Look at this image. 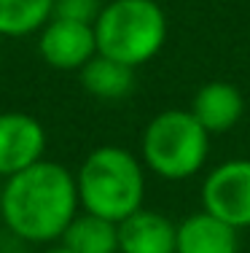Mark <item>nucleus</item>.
<instances>
[{
  "label": "nucleus",
  "mask_w": 250,
  "mask_h": 253,
  "mask_svg": "<svg viewBox=\"0 0 250 253\" xmlns=\"http://www.w3.org/2000/svg\"><path fill=\"white\" fill-rule=\"evenodd\" d=\"M38 54L43 62L54 70H81L89 59L97 54V38H94V25L75 19H62L51 16L40 27Z\"/></svg>",
  "instance_id": "obj_6"
},
{
  "label": "nucleus",
  "mask_w": 250,
  "mask_h": 253,
  "mask_svg": "<svg viewBox=\"0 0 250 253\" xmlns=\"http://www.w3.org/2000/svg\"><path fill=\"white\" fill-rule=\"evenodd\" d=\"M62 245L73 253H118V224L83 210L65 229Z\"/></svg>",
  "instance_id": "obj_12"
},
{
  "label": "nucleus",
  "mask_w": 250,
  "mask_h": 253,
  "mask_svg": "<svg viewBox=\"0 0 250 253\" xmlns=\"http://www.w3.org/2000/svg\"><path fill=\"white\" fill-rule=\"evenodd\" d=\"M240 229L207 210L191 213L178 224L175 253H240Z\"/></svg>",
  "instance_id": "obj_9"
},
{
  "label": "nucleus",
  "mask_w": 250,
  "mask_h": 253,
  "mask_svg": "<svg viewBox=\"0 0 250 253\" xmlns=\"http://www.w3.org/2000/svg\"><path fill=\"white\" fill-rule=\"evenodd\" d=\"M75 175L59 162L40 159L5 178L0 191V215L11 234L27 243H54L78 215Z\"/></svg>",
  "instance_id": "obj_1"
},
{
  "label": "nucleus",
  "mask_w": 250,
  "mask_h": 253,
  "mask_svg": "<svg viewBox=\"0 0 250 253\" xmlns=\"http://www.w3.org/2000/svg\"><path fill=\"white\" fill-rule=\"evenodd\" d=\"M143 165L164 180L194 178L210 154V132L191 111L170 108L148 122L140 143Z\"/></svg>",
  "instance_id": "obj_4"
},
{
  "label": "nucleus",
  "mask_w": 250,
  "mask_h": 253,
  "mask_svg": "<svg viewBox=\"0 0 250 253\" xmlns=\"http://www.w3.org/2000/svg\"><path fill=\"white\" fill-rule=\"evenodd\" d=\"M100 11H103L100 0H54V14L51 16H62V19H75V22L94 25Z\"/></svg>",
  "instance_id": "obj_14"
},
{
  "label": "nucleus",
  "mask_w": 250,
  "mask_h": 253,
  "mask_svg": "<svg viewBox=\"0 0 250 253\" xmlns=\"http://www.w3.org/2000/svg\"><path fill=\"white\" fill-rule=\"evenodd\" d=\"M46 129L35 116L22 111L0 113V178L33 167L43 159Z\"/></svg>",
  "instance_id": "obj_7"
},
{
  "label": "nucleus",
  "mask_w": 250,
  "mask_h": 253,
  "mask_svg": "<svg viewBox=\"0 0 250 253\" xmlns=\"http://www.w3.org/2000/svg\"><path fill=\"white\" fill-rule=\"evenodd\" d=\"M43 253H73V251H70L68 245L59 243V245H54V248H49V251H43Z\"/></svg>",
  "instance_id": "obj_15"
},
{
  "label": "nucleus",
  "mask_w": 250,
  "mask_h": 253,
  "mask_svg": "<svg viewBox=\"0 0 250 253\" xmlns=\"http://www.w3.org/2000/svg\"><path fill=\"white\" fill-rule=\"evenodd\" d=\"M54 14V0H0V38L40 33Z\"/></svg>",
  "instance_id": "obj_13"
},
{
  "label": "nucleus",
  "mask_w": 250,
  "mask_h": 253,
  "mask_svg": "<svg viewBox=\"0 0 250 253\" xmlns=\"http://www.w3.org/2000/svg\"><path fill=\"white\" fill-rule=\"evenodd\" d=\"M191 113L210 135H221V132L234 129L237 122L242 119L245 97H242V92L234 84L210 81L194 94Z\"/></svg>",
  "instance_id": "obj_10"
},
{
  "label": "nucleus",
  "mask_w": 250,
  "mask_h": 253,
  "mask_svg": "<svg viewBox=\"0 0 250 253\" xmlns=\"http://www.w3.org/2000/svg\"><path fill=\"white\" fill-rule=\"evenodd\" d=\"M97 54L140 68L162 51L167 14L156 0H110L94 19Z\"/></svg>",
  "instance_id": "obj_3"
},
{
  "label": "nucleus",
  "mask_w": 250,
  "mask_h": 253,
  "mask_svg": "<svg viewBox=\"0 0 250 253\" xmlns=\"http://www.w3.org/2000/svg\"><path fill=\"white\" fill-rule=\"evenodd\" d=\"M75 186L78 202L86 213L118 224L143 208L145 170L138 156L127 148L100 146L78 167Z\"/></svg>",
  "instance_id": "obj_2"
},
{
  "label": "nucleus",
  "mask_w": 250,
  "mask_h": 253,
  "mask_svg": "<svg viewBox=\"0 0 250 253\" xmlns=\"http://www.w3.org/2000/svg\"><path fill=\"white\" fill-rule=\"evenodd\" d=\"M78 73L81 86L97 100H124L135 89V68H127L103 54H94Z\"/></svg>",
  "instance_id": "obj_11"
},
{
  "label": "nucleus",
  "mask_w": 250,
  "mask_h": 253,
  "mask_svg": "<svg viewBox=\"0 0 250 253\" xmlns=\"http://www.w3.org/2000/svg\"><path fill=\"white\" fill-rule=\"evenodd\" d=\"M178 226L159 210H135L118 221V253H175Z\"/></svg>",
  "instance_id": "obj_8"
},
{
  "label": "nucleus",
  "mask_w": 250,
  "mask_h": 253,
  "mask_svg": "<svg viewBox=\"0 0 250 253\" xmlns=\"http://www.w3.org/2000/svg\"><path fill=\"white\" fill-rule=\"evenodd\" d=\"M202 210L234 229L250 226V159H229L207 172Z\"/></svg>",
  "instance_id": "obj_5"
}]
</instances>
